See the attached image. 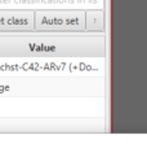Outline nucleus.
I'll use <instances>...</instances> for the list:
<instances>
[{
	"label": "nucleus",
	"mask_w": 147,
	"mask_h": 157,
	"mask_svg": "<svg viewBox=\"0 0 147 157\" xmlns=\"http://www.w3.org/2000/svg\"><path fill=\"white\" fill-rule=\"evenodd\" d=\"M103 33H0V61L103 59Z\"/></svg>",
	"instance_id": "f257e3e1"
},
{
	"label": "nucleus",
	"mask_w": 147,
	"mask_h": 157,
	"mask_svg": "<svg viewBox=\"0 0 147 157\" xmlns=\"http://www.w3.org/2000/svg\"><path fill=\"white\" fill-rule=\"evenodd\" d=\"M87 9L61 8L35 10V30L52 33H83Z\"/></svg>",
	"instance_id": "f03ea898"
},
{
	"label": "nucleus",
	"mask_w": 147,
	"mask_h": 157,
	"mask_svg": "<svg viewBox=\"0 0 147 157\" xmlns=\"http://www.w3.org/2000/svg\"><path fill=\"white\" fill-rule=\"evenodd\" d=\"M35 30V10L0 8V33H21Z\"/></svg>",
	"instance_id": "7ed1b4c3"
},
{
	"label": "nucleus",
	"mask_w": 147,
	"mask_h": 157,
	"mask_svg": "<svg viewBox=\"0 0 147 157\" xmlns=\"http://www.w3.org/2000/svg\"><path fill=\"white\" fill-rule=\"evenodd\" d=\"M85 30L89 33L105 31V13L102 9H87L85 14Z\"/></svg>",
	"instance_id": "20e7f679"
}]
</instances>
